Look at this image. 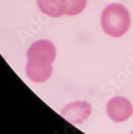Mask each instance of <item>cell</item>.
Returning a JSON list of instances; mask_svg holds the SVG:
<instances>
[{
	"instance_id": "cell-1",
	"label": "cell",
	"mask_w": 133,
	"mask_h": 134,
	"mask_svg": "<svg viewBox=\"0 0 133 134\" xmlns=\"http://www.w3.org/2000/svg\"><path fill=\"white\" fill-rule=\"evenodd\" d=\"M55 45L49 40H38L33 43L27 51L26 73L34 83L47 80L52 73V63L55 59Z\"/></svg>"
},
{
	"instance_id": "cell-2",
	"label": "cell",
	"mask_w": 133,
	"mask_h": 134,
	"mask_svg": "<svg viewBox=\"0 0 133 134\" xmlns=\"http://www.w3.org/2000/svg\"><path fill=\"white\" fill-rule=\"evenodd\" d=\"M100 23L107 35L118 38L128 31L131 25L130 14L122 4L112 3L102 12Z\"/></svg>"
},
{
	"instance_id": "cell-3",
	"label": "cell",
	"mask_w": 133,
	"mask_h": 134,
	"mask_svg": "<svg viewBox=\"0 0 133 134\" xmlns=\"http://www.w3.org/2000/svg\"><path fill=\"white\" fill-rule=\"evenodd\" d=\"M91 113V105L86 100H76L67 104L61 111V115L68 122L74 125H81Z\"/></svg>"
},
{
	"instance_id": "cell-4",
	"label": "cell",
	"mask_w": 133,
	"mask_h": 134,
	"mask_svg": "<svg viewBox=\"0 0 133 134\" xmlns=\"http://www.w3.org/2000/svg\"><path fill=\"white\" fill-rule=\"evenodd\" d=\"M107 114L115 123L124 122L133 114V107L131 102L122 96L112 98L107 104Z\"/></svg>"
},
{
	"instance_id": "cell-5",
	"label": "cell",
	"mask_w": 133,
	"mask_h": 134,
	"mask_svg": "<svg viewBox=\"0 0 133 134\" xmlns=\"http://www.w3.org/2000/svg\"><path fill=\"white\" fill-rule=\"evenodd\" d=\"M37 6L44 15L57 18L66 15L67 0H37Z\"/></svg>"
},
{
	"instance_id": "cell-6",
	"label": "cell",
	"mask_w": 133,
	"mask_h": 134,
	"mask_svg": "<svg viewBox=\"0 0 133 134\" xmlns=\"http://www.w3.org/2000/svg\"><path fill=\"white\" fill-rule=\"evenodd\" d=\"M88 0H67L66 15L73 16L79 15L86 7Z\"/></svg>"
},
{
	"instance_id": "cell-7",
	"label": "cell",
	"mask_w": 133,
	"mask_h": 134,
	"mask_svg": "<svg viewBox=\"0 0 133 134\" xmlns=\"http://www.w3.org/2000/svg\"><path fill=\"white\" fill-rule=\"evenodd\" d=\"M132 132V133H133V132Z\"/></svg>"
}]
</instances>
